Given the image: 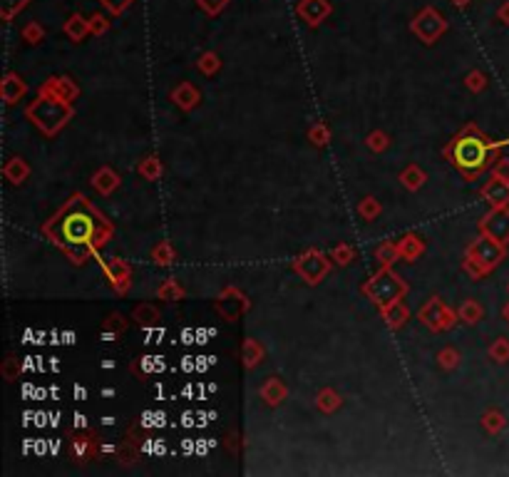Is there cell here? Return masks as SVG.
Wrapping results in <instances>:
<instances>
[{
  "mask_svg": "<svg viewBox=\"0 0 509 477\" xmlns=\"http://www.w3.org/2000/svg\"><path fill=\"white\" fill-rule=\"evenodd\" d=\"M489 358H492L494 363H507L509 361V340L507 338H497L489 346Z\"/></svg>",
  "mask_w": 509,
  "mask_h": 477,
  "instance_id": "obj_41",
  "label": "cell"
},
{
  "mask_svg": "<svg viewBox=\"0 0 509 477\" xmlns=\"http://www.w3.org/2000/svg\"><path fill=\"white\" fill-rule=\"evenodd\" d=\"M445 28H447V25H445V18L440 15V13H435L433 8L422 11L420 15L415 18V22H412V33H415L425 45H433L435 40L445 33Z\"/></svg>",
  "mask_w": 509,
  "mask_h": 477,
  "instance_id": "obj_9",
  "label": "cell"
},
{
  "mask_svg": "<svg viewBox=\"0 0 509 477\" xmlns=\"http://www.w3.org/2000/svg\"><path fill=\"white\" fill-rule=\"evenodd\" d=\"M460 313L452 311L442 298L433 296L427 298V303L420 308V321L433 331V333H440V331H449L454 324H457Z\"/></svg>",
  "mask_w": 509,
  "mask_h": 477,
  "instance_id": "obj_7",
  "label": "cell"
},
{
  "mask_svg": "<svg viewBox=\"0 0 509 477\" xmlns=\"http://www.w3.org/2000/svg\"><path fill=\"white\" fill-rule=\"evenodd\" d=\"M398 251L403 261H417L425 254V239L417 234H405L403 239H398Z\"/></svg>",
  "mask_w": 509,
  "mask_h": 477,
  "instance_id": "obj_20",
  "label": "cell"
},
{
  "mask_svg": "<svg viewBox=\"0 0 509 477\" xmlns=\"http://www.w3.org/2000/svg\"><path fill=\"white\" fill-rule=\"evenodd\" d=\"M132 318L142 326H157L162 313H159V308L154 306V303H139V306L132 311Z\"/></svg>",
  "mask_w": 509,
  "mask_h": 477,
  "instance_id": "obj_29",
  "label": "cell"
},
{
  "mask_svg": "<svg viewBox=\"0 0 509 477\" xmlns=\"http://www.w3.org/2000/svg\"><path fill=\"white\" fill-rule=\"evenodd\" d=\"M482 199L494 209L509 207V181L497 179V177H492L489 181H484V187H482Z\"/></svg>",
  "mask_w": 509,
  "mask_h": 477,
  "instance_id": "obj_14",
  "label": "cell"
},
{
  "mask_svg": "<svg viewBox=\"0 0 509 477\" xmlns=\"http://www.w3.org/2000/svg\"><path fill=\"white\" fill-rule=\"evenodd\" d=\"M400 258V251H398V242H385L380 244L378 249H375V261L380 263V266H388V269H393V263Z\"/></svg>",
  "mask_w": 509,
  "mask_h": 477,
  "instance_id": "obj_31",
  "label": "cell"
},
{
  "mask_svg": "<svg viewBox=\"0 0 509 477\" xmlns=\"http://www.w3.org/2000/svg\"><path fill=\"white\" fill-rule=\"evenodd\" d=\"M25 92H28V83L22 80L20 75H15V72H8L6 77H3V83H0V95H3V102L6 104H18L22 97H25Z\"/></svg>",
  "mask_w": 509,
  "mask_h": 477,
  "instance_id": "obj_15",
  "label": "cell"
},
{
  "mask_svg": "<svg viewBox=\"0 0 509 477\" xmlns=\"http://www.w3.org/2000/svg\"><path fill=\"white\" fill-rule=\"evenodd\" d=\"M72 115H75L72 102H65V99L50 92H38V97L25 110V117L43 132L45 137H55L57 132L72 120Z\"/></svg>",
  "mask_w": 509,
  "mask_h": 477,
  "instance_id": "obj_3",
  "label": "cell"
},
{
  "mask_svg": "<svg viewBox=\"0 0 509 477\" xmlns=\"http://www.w3.org/2000/svg\"><path fill=\"white\" fill-rule=\"evenodd\" d=\"M258 395H261V401L266 403V406L279 408L281 403H284L286 398H288V388H286V383L281 378L271 375V378L263 380V385L258 388Z\"/></svg>",
  "mask_w": 509,
  "mask_h": 477,
  "instance_id": "obj_17",
  "label": "cell"
},
{
  "mask_svg": "<svg viewBox=\"0 0 509 477\" xmlns=\"http://www.w3.org/2000/svg\"><path fill=\"white\" fill-rule=\"evenodd\" d=\"M460 361H462L460 351L452 346H445L442 351L438 353V363H440V368H445V371H454V368L460 366Z\"/></svg>",
  "mask_w": 509,
  "mask_h": 477,
  "instance_id": "obj_35",
  "label": "cell"
},
{
  "mask_svg": "<svg viewBox=\"0 0 509 477\" xmlns=\"http://www.w3.org/2000/svg\"><path fill=\"white\" fill-rule=\"evenodd\" d=\"M172 102H174L179 110L189 112L202 102V92H199L192 83H179L174 90H172Z\"/></svg>",
  "mask_w": 509,
  "mask_h": 477,
  "instance_id": "obj_18",
  "label": "cell"
},
{
  "mask_svg": "<svg viewBox=\"0 0 509 477\" xmlns=\"http://www.w3.org/2000/svg\"><path fill=\"white\" fill-rule=\"evenodd\" d=\"M263 356H266V351H263V346L258 343L256 338H246L244 340V346H241V361H244V368H256L263 363Z\"/></svg>",
  "mask_w": 509,
  "mask_h": 477,
  "instance_id": "obj_23",
  "label": "cell"
},
{
  "mask_svg": "<svg viewBox=\"0 0 509 477\" xmlns=\"http://www.w3.org/2000/svg\"><path fill=\"white\" fill-rule=\"evenodd\" d=\"M380 316H383V321L388 324L390 331H400L410 321V308H407L405 298H400V301H393L380 308Z\"/></svg>",
  "mask_w": 509,
  "mask_h": 477,
  "instance_id": "obj_16",
  "label": "cell"
},
{
  "mask_svg": "<svg viewBox=\"0 0 509 477\" xmlns=\"http://www.w3.org/2000/svg\"><path fill=\"white\" fill-rule=\"evenodd\" d=\"M380 212H383V207H380V202L375 197H365L358 202V214H361V219L375 221L380 216Z\"/></svg>",
  "mask_w": 509,
  "mask_h": 477,
  "instance_id": "obj_32",
  "label": "cell"
},
{
  "mask_svg": "<svg viewBox=\"0 0 509 477\" xmlns=\"http://www.w3.org/2000/svg\"><path fill=\"white\" fill-rule=\"evenodd\" d=\"M330 266H333L330 254L318 251V249H306V251H303L301 256H296V261H293V271H296L308 286L321 284V281L328 276Z\"/></svg>",
  "mask_w": 509,
  "mask_h": 477,
  "instance_id": "obj_5",
  "label": "cell"
},
{
  "mask_svg": "<svg viewBox=\"0 0 509 477\" xmlns=\"http://www.w3.org/2000/svg\"><path fill=\"white\" fill-rule=\"evenodd\" d=\"M120 174H117L112 167H99L97 172L92 174V187L95 192H99L102 197H110L117 187H120Z\"/></svg>",
  "mask_w": 509,
  "mask_h": 477,
  "instance_id": "obj_19",
  "label": "cell"
},
{
  "mask_svg": "<svg viewBox=\"0 0 509 477\" xmlns=\"http://www.w3.org/2000/svg\"><path fill=\"white\" fill-rule=\"evenodd\" d=\"M465 256L475 258L477 263H482V266H484V271H487V274H492L499 263L507 258V244L497 242V239H492V236L482 234V231H480L475 242L467 247Z\"/></svg>",
  "mask_w": 509,
  "mask_h": 477,
  "instance_id": "obj_6",
  "label": "cell"
},
{
  "mask_svg": "<svg viewBox=\"0 0 509 477\" xmlns=\"http://www.w3.org/2000/svg\"><path fill=\"white\" fill-rule=\"evenodd\" d=\"M330 258H333V263H338V266H348V263L356 258V249H353V244H338V247L330 251Z\"/></svg>",
  "mask_w": 509,
  "mask_h": 477,
  "instance_id": "obj_40",
  "label": "cell"
},
{
  "mask_svg": "<svg viewBox=\"0 0 509 477\" xmlns=\"http://www.w3.org/2000/svg\"><path fill=\"white\" fill-rule=\"evenodd\" d=\"M480 231L497 239V242L509 244V207L489 209L487 214L480 219Z\"/></svg>",
  "mask_w": 509,
  "mask_h": 477,
  "instance_id": "obj_10",
  "label": "cell"
},
{
  "mask_svg": "<svg viewBox=\"0 0 509 477\" xmlns=\"http://www.w3.org/2000/svg\"><path fill=\"white\" fill-rule=\"evenodd\" d=\"M454 3H457V6H467V3H470V0H454Z\"/></svg>",
  "mask_w": 509,
  "mask_h": 477,
  "instance_id": "obj_52",
  "label": "cell"
},
{
  "mask_svg": "<svg viewBox=\"0 0 509 477\" xmlns=\"http://www.w3.org/2000/svg\"><path fill=\"white\" fill-rule=\"evenodd\" d=\"M127 318L122 316V313H110V316L104 318V324H102V331L104 333H110V336H120V333H125L127 331Z\"/></svg>",
  "mask_w": 509,
  "mask_h": 477,
  "instance_id": "obj_36",
  "label": "cell"
},
{
  "mask_svg": "<svg viewBox=\"0 0 509 477\" xmlns=\"http://www.w3.org/2000/svg\"><path fill=\"white\" fill-rule=\"evenodd\" d=\"M102 269H104V279H107V284L112 286V291H117L120 296H125L132 286L130 263L122 261V258H107V261H102Z\"/></svg>",
  "mask_w": 509,
  "mask_h": 477,
  "instance_id": "obj_11",
  "label": "cell"
},
{
  "mask_svg": "<svg viewBox=\"0 0 509 477\" xmlns=\"http://www.w3.org/2000/svg\"><path fill=\"white\" fill-rule=\"evenodd\" d=\"M445 157L467 181H475L499 159V142H492L475 122H467L465 130L445 147Z\"/></svg>",
  "mask_w": 509,
  "mask_h": 477,
  "instance_id": "obj_2",
  "label": "cell"
},
{
  "mask_svg": "<svg viewBox=\"0 0 509 477\" xmlns=\"http://www.w3.org/2000/svg\"><path fill=\"white\" fill-rule=\"evenodd\" d=\"M507 291H509V286H507Z\"/></svg>",
  "mask_w": 509,
  "mask_h": 477,
  "instance_id": "obj_53",
  "label": "cell"
},
{
  "mask_svg": "<svg viewBox=\"0 0 509 477\" xmlns=\"http://www.w3.org/2000/svg\"><path fill=\"white\" fill-rule=\"evenodd\" d=\"M502 316H504V321H507V326H509V301H507V306L502 308Z\"/></svg>",
  "mask_w": 509,
  "mask_h": 477,
  "instance_id": "obj_51",
  "label": "cell"
},
{
  "mask_svg": "<svg viewBox=\"0 0 509 477\" xmlns=\"http://www.w3.org/2000/svg\"><path fill=\"white\" fill-rule=\"evenodd\" d=\"M197 67L204 72V75H216V72L221 70V57L216 55V53H204L202 57H199V62H197Z\"/></svg>",
  "mask_w": 509,
  "mask_h": 477,
  "instance_id": "obj_37",
  "label": "cell"
},
{
  "mask_svg": "<svg viewBox=\"0 0 509 477\" xmlns=\"http://www.w3.org/2000/svg\"><path fill=\"white\" fill-rule=\"evenodd\" d=\"M99 452V440L97 435L92 433H80L77 438H72V448H70V455L75 462H90L95 460Z\"/></svg>",
  "mask_w": 509,
  "mask_h": 477,
  "instance_id": "obj_13",
  "label": "cell"
},
{
  "mask_svg": "<svg viewBox=\"0 0 509 477\" xmlns=\"http://www.w3.org/2000/svg\"><path fill=\"white\" fill-rule=\"evenodd\" d=\"M38 92H50L55 95V97L65 99V102H75L80 97V85L67 75H55V77H48Z\"/></svg>",
  "mask_w": 509,
  "mask_h": 477,
  "instance_id": "obj_12",
  "label": "cell"
},
{
  "mask_svg": "<svg viewBox=\"0 0 509 477\" xmlns=\"http://www.w3.org/2000/svg\"><path fill=\"white\" fill-rule=\"evenodd\" d=\"M499 18H502V22H507V25H509V3L502 8V11H499Z\"/></svg>",
  "mask_w": 509,
  "mask_h": 477,
  "instance_id": "obj_50",
  "label": "cell"
},
{
  "mask_svg": "<svg viewBox=\"0 0 509 477\" xmlns=\"http://www.w3.org/2000/svg\"><path fill=\"white\" fill-rule=\"evenodd\" d=\"M184 296H186L184 286H181L176 279H167L165 284L157 289V298H162V301H181Z\"/></svg>",
  "mask_w": 509,
  "mask_h": 477,
  "instance_id": "obj_30",
  "label": "cell"
},
{
  "mask_svg": "<svg viewBox=\"0 0 509 477\" xmlns=\"http://www.w3.org/2000/svg\"><path fill=\"white\" fill-rule=\"evenodd\" d=\"M43 28H38V25H30V28H25V33H22V38L28 40L30 45H35V43H40L43 40Z\"/></svg>",
  "mask_w": 509,
  "mask_h": 477,
  "instance_id": "obj_46",
  "label": "cell"
},
{
  "mask_svg": "<svg viewBox=\"0 0 509 477\" xmlns=\"http://www.w3.org/2000/svg\"><path fill=\"white\" fill-rule=\"evenodd\" d=\"M104 6L110 8L112 13H122L127 6H130V0H104Z\"/></svg>",
  "mask_w": 509,
  "mask_h": 477,
  "instance_id": "obj_48",
  "label": "cell"
},
{
  "mask_svg": "<svg viewBox=\"0 0 509 477\" xmlns=\"http://www.w3.org/2000/svg\"><path fill=\"white\" fill-rule=\"evenodd\" d=\"M3 375H6V380H15L18 375H20V366H18L15 358H8L6 366H3Z\"/></svg>",
  "mask_w": 509,
  "mask_h": 477,
  "instance_id": "obj_45",
  "label": "cell"
},
{
  "mask_svg": "<svg viewBox=\"0 0 509 477\" xmlns=\"http://www.w3.org/2000/svg\"><path fill=\"white\" fill-rule=\"evenodd\" d=\"M465 85H467V90L470 92H482V90L487 88V77H484V72H480V70H472L470 75L465 77Z\"/></svg>",
  "mask_w": 509,
  "mask_h": 477,
  "instance_id": "obj_42",
  "label": "cell"
},
{
  "mask_svg": "<svg viewBox=\"0 0 509 477\" xmlns=\"http://www.w3.org/2000/svg\"><path fill=\"white\" fill-rule=\"evenodd\" d=\"M400 184L407 189V192H417V189H422V184L427 181V174L425 170H422L420 165H407L405 170L400 172Z\"/></svg>",
  "mask_w": 509,
  "mask_h": 477,
  "instance_id": "obj_24",
  "label": "cell"
},
{
  "mask_svg": "<svg viewBox=\"0 0 509 477\" xmlns=\"http://www.w3.org/2000/svg\"><path fill=\"white\" fill-rule=\"evenodd\" d=\"M462 271H465L467 276H472V279H482V276H487L484 266H482V263H477L475 258H470V256L462 258Z\"/></svg>",
  "mask_w": 509,
  "mask_h": 477,
  "instance_id": "obj_43",
  "label": "cell"
},
{
  "mask_svg": "<svg viewBox=\"0 0 509 477\" xmlns=\"http://www.w3.org/2000/svg\"><path fill=\"white\" fill-rule=\"evenodd\" d=\"M43 234L55 244L75 266L97 256L115 234V224L83 194H72L43 224Z\"/></svg>",
  "mask_w": 509,
  "mask_h": 477,
  "instance_id": "obj_1",
  "label": "cell"
},
{
  "mask_svg": "<svg viewBox=\"0 0 509 477\" xmlns=\"http://www.w3.org/2000/svg\"><path fill=\"white\" fill-rule=\"evenodd\" d=\"M308 139H311L313 147H326L330 142V127L326 122H316V125L308 130Z\"/></svg>",
  "mask_w": 509,
  "mask_h": 477,
  "instance_id": "obj_33",
  "label": "cell"
},
{
  "mask_svg": "<svg viewBox=\"0 0 509 477\" xmlns=\"http://www.w3.org/2000/svg\"><path fill=\"white\" fill-rule=\"evenodd\" d=\"M249 306H251V301L246 298V293L234 289V286H226V289L219 293V298H216V303H214L216 313H219L224 321H229V324L239 321V318L249 311Z\"/></svg>",
  "mask_w": 509,
  "mask_h": 477,
  "instance_id": "obj_8",
  "label": "cell"
},
{
  "mask_svg": "<svg viewBox=\"0 0 509 477\" xmlns=\"http://www.w3.org/2000/svg\"><path fill=\"white\" fill-rule=\"evenodd\" d=\"M152 258L159 266H172L174 263V247H172V242H159L152 249Z\"/></svg>",
  "mask_w": 509,
  "mask_h": 477,
  "instance_id": "obj_34",
  "label": "cell"
},
{
  "mask_svg": "<svg viewBox=\"0 0 509 477\" xmlns=\"http://www.w3.org/2000/svg\"><path fill=\"white\" fill-rule=\"evenodd\" d=\"M65 30H67V35H70L72 40H77V43H80V40H83L85 35L90 33V22H85L80 15H75V18H70V20H67Z\"/></svg>",
  "mask_w": 509,
  "mask_h": 477,
  "instance_id": "obj_38",
  "label": "cell"
},
{
  "mask_svg": "<svg viewBox=\"0 0 509 477\" xmlns=\"http://www.w3.org/2000/svg\"><path fill=\"white\" fill-rule=\"evenodd\" d=\"M298 13H301V18L308 25H318L330 13V8L326 0H303L301 6H298Z\"/></svg>",
  "mask_w": 509,
  "mask_h": 477,
  "instance_id": "obj_21",
  "label": "cell"
},
{
  "mask_svg": "<svg viewBox=\"0 0 509 477\" xmlns=\"http://www.w3.org/2000/svg\"><path fill=\"white\" fill-rule=\"evenodd\" d=\"M492 177L509 181V159L507 157H499L497 162H494V165H492Z\"/></svg>",
  "mask_w": 509,
  "mask_h": 477,
  "instance_id": "obj_44",
  "label": "cell"
},
{
  "mask_svg": "<svg viewBox=\"0 0 509 477\" xmlns=\"http://www.w3.org/2000/svg\"><path fill=\"white\" fill-rule=\"evenodd\" d=\"M137 174L142 177V179H147V181H159V179H162V174H165V167H162L159 157L149 154V157H144L142 162L137 165Z\"/></svg>",
  "mask_w": 509,
  "mask_h": 477,
  "instance_id": "obj_26",
  "label": "cell"
},
{
  "mask_svg": "<svg viewBox=\"0 0 509 477\" xmlns=\"http://www.w3.org/2000/svg\"><path fill=\"white\" fill-rule=\"evenodd\" d=\"M363 293H365L378 308H383V306H388V303L400 301V298L407 296V281H403V276H398L393 269H388V266H380L378 274L370 276V279L365 281Z\"/></svg>",
  "mask_w": 509,
  "mask_h": 477,
  "instance_id": "obj_4",
  "label": "cell"
},
{
  "mask_svg": "<svg viewBox=\"0 0 509 477\" xmlns=\"http://www.w3.org/2000/svg\"><path fill=\"white\" fill-rule=\"evenodd\" d=\"M365 144H368V149H370V152L380 154V152H385V149L390 147V137L385 134L383 130H375V132H370V134H368Z\"/></svg>",
  "mask_w": 509,
  "mask_h": 477,
  "instance_id": "obj_39",
  "label": "cell"
},
{
  "mask_svg": "<svg viewBox=\"0 0 509 477\" xmlns=\"http://www.w3.org/2000/svg\"><path fill=\"white\" fill-rule=\"evenodd\" d=\"M457 313H460L462 324H467V326L480 324L482 318H484V308H482V303L475 301V298H467V301L462 303L460 308H457Z\"/></svg>",
  "mask_w": 509,
  "mask_h": 477,
  "instance_id": "obj_27",
  "label": "cell"
},
{
  "mask_svg": "<svg viewBox=\"0 0 509 477\" xmlns=\"http://www.w3.org/2000/svg\"><path fill=\"white\" fill-rule=\"evenodd\" d=\"M3 174H6V179L11 181V184H22V181L30 177V165L25 162L22 157H11L6 162V167H3Z\"/></svg>",
  "mask_w": 509,
  "mask_h": 477,
  "instance_id": "obj_22",
  "label": "cell"
},
{
  "mask_svg": "<svg viewBox=\"0 0 509 477\" xmlns=\"http://www.w3.org/2000/svg\"><path fill=\"white\" fill-rule=\"evenodd\" d=\"M480 422L489 435H497V433H502L504 425H507V417H504V413L497 410V408H489V410L480 417Z\"/></svg>",
  "mask_w": 509,
  "mask_h": 477,
  "instance_id": "obj_28",
  "label": "cell"
},
{
  "mask_svg": "<svg viewBox=\"0 0 509 477\" xmlns=\"http://www.w3.org/2000/svg\"><path fill=\"white\" fill-rule=\"evenodd\" d=\"M202 3V8L207 13H211V15H216L219 11H224V6H226V0H199Z\"/></svg>",
  "mask_w": 509,
  "mask_h": 477,
  "instance_id": "obj_47",
  "label": "cell"
},
{
  "mask_svg": "<svg viewBox=\"0 0 509 477\" xmlns=\"http://www.w3.org/2000/svg\"><path fill=\"white\" fill-rule=\"evenodd\" d=\"M90 30H92V33H104V30H107V20H104V18H95Z\"/></svg>",
  "mask_w": 509,
  "mask_h": 477,
  "instance_id": "obj_49",
  "label": "cell"
},
{
  "mask_svg": "<svg viewBox=\"0 0 509 477\" xmlns=\"http://www.w3.org/2000/svg\"><path fill=\"white\" fill-rule=\"evenodd\" d=\"M316 406H318V410H321V413L330 415V413H335L340 406H343V398H340V393L335 388H323V390H318Z\"/></svg>",
  "mask_w": 509,
  "mask_h": 477,
  "instance_id": "obj_25",
  "label": "cell"
}]
</instances>
